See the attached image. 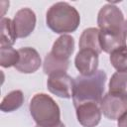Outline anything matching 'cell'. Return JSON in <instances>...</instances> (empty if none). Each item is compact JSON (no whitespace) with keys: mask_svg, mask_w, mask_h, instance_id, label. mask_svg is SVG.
<instances>
[{"mask_svg":"<svg viewBox=\"0 0 127 127\" xmlns=\"http://www.w3.org/2000/svg\"><path fill=\"white\" fill-rule=\"evenodd\" d=\"M109 91L127 96V71H116L109 80Z\"/></svg>","mask_w":127,"mask_h":127,"instance_id":"15","label":"cell"},{"mask_svg":"<svg viewBox=\"0 0 127 127\" xmlns=\"http://www.w3.org/2000/svg\"><path fill=\"white\" fill-rule=\"evenodd\" d=\"M13 24L17 38H26L32 34L36 26V15L30 8H22L14 16Z\"/></svg>","mask_w":127,"mask_h":127,"instance_id":"7","label":"cell"},{"mask_svg":"<svg viewBox=\"0 0 127 127\" xmlns=\"http://www.w3.org/2000/svg\"><path fill=\"white\" fill-rule=\"evenodd\" d=\"M29 110L38 127H57L63 123L59 105L46 93L35 94L30 101Z\"/></svg>","mask_w":127,"mask_h":127,"instance_id":"3","label":"cell"},{"mask_svg":"<svg viewBox=\"0 0 127 127\" xmlns=\"http://www.w3.org/2000/svg\"><path fill=\"white\" fill-rule=\"evenodd\" d=\"M24 102V95L21 90H13L9 92L1 101L0 108L3 112H12L20 108Z\"/></svg>","mask_w":127,"mask_h":127,"instance_id":"14","label":"cell"},{"mask_svg":"<svg viewBox=\"0 0 127 127\" xmlns=\"http://www.w3.org/2000/svg\"><path fill=\"white\" fill-rule=\"evenodd\" d=\"M101 113L109 120H118L127 111V96L108 91L99 103Z\"/></svg>","mask_w":127,"mask_h":127,"instance_id":"5","label":"cell"},{"mask_svg":"<svg viewBox=\"0 0 127 127\" xmlns=\"http://www.w3.org/2000/svg\"><path fill=\"white\" fill-rule=\"evenodd\" d=\"M117 126L118 127H127V111L118 119Z\"/></svg>","mask_w":127,"mask_h":127,"instance_id":"19","label":"cell"},{"mask_svg":"<svg viewBox=\"0 0 127 127\" xmlns=\"http://www.w3.org/2000/svg\"><path fill=\"white\" fill-rule=\"evenodd\" d=\"M124 31H125L126 36H127V20L125 21V24H124Z\"/></svg>","mask_w":127,"mask_h":127,"instance_id":"20","label":"cell"},{"mask_svg":"<svg viewBox=\"0 0 127 127\" xmlns=\"http://www.w3.org/2000/svg\"><path fill=\"white\" fill-rule=\"evenodd\" d=\"M74 64L81 75H91L97 70L98 54L91 50L81 49L75 56Z\"/></svg>","mask_w":127,"mask_h":127,"instance_id":"10","label":"cell"},{"mask_svg":"<svg viewBox=\"0 0 127 127\" xmlns=\"http://www.w3.org/2000/svg\"><path fill=\"white\" fill-rule=\"evenodd\" d=\"M79 50L87 49L96 52L98 55L102 52L99 42V29L87 28L85 29L79 38Z\"/></svg>","mask_w":127,"mask_h":127,"instance_id":"12","label":"cell"},{"mask_svg":"<svg viewBox=\"0 0 127 127\" xmlns=\"http://www.w3.org/2000/svg\"><path fill=\"white\" fill-rule=\"evenodd\" d=\"M109 61L117 71H127V46L120 47L110 53Z\"/></svg>","mask_w":127,"mask_h":127,"instance_id":"17","label":"cell"},{"mask_svg":"<svg viewBox=\"0 0 127 127\" xmlns=\"http://www.w3.org/2000/svg\"><path fill=\"white\" fill-rule=\"evenodd\" d=\"M47 86L51 93L62 98H70L73 93L74 78L69 76L66 72L54 73L49 75Z\"/></svg>","mask_w":127,"mask_h":127,"instance_id":"6","label":"cell"},{"mask_svg":"<svg viewBox=\"0 0 127 127\" xmlns=\"http://www.w3.org/2000/svg\"><path fill=\"white\" fill-rule=\"evenodd\" d=\"M36 127H38V126H36ZM57 127H65V125H64V123H62L61 125H59V126H57Z\"/></svg>","mask_w":127,"mask_h":127,"instance_id":"21","label":"cell"},{"mask_svg":"<svg viewBox=\"0 0 127 127\" xmlns=\"http://www.w3.org/2000/svg\"><path fill=\"white\" fill-rule=\"evenodd\" d=\"M97 24L99 31L106 33H122L124 31V16L122 11L113 4H105L98 12Z\"/></svg>","mask_w":127,"mask_h":127,"instance_id":"4","label":"cell"},{"mask_svg":"<svg viewBox=\"0 0 127 127\" xmlns=\"http://www.w3.org/2000/svg\"><path fill=\"white\" fill-rule=\"evenodd\" d=\"M69 62H62L54 57H52L50 54H48L45 58L44 64H43V69L46 74H54L58 72H65L68 68Z\"/></svg>","mask_w":127,"mask_h":127,"instance_id":"16","label":"cell"},{"mask_svg":"<svg viewBox=\"0 0 127 127\" xmlns=\"http://www.w3.org/2000/svg\"><path fill=\"white\" fill-rule=\"evenodd\" d=\"M77 121L83 127H95L101 119V110L99 104L85 102L75 107Z\"/></svg>","mask_w":127,"mask_h":127,"instance_id":"9","label":"cell"},{"mask_svg":"<svg viewBox=\"0 0 127 127\" xmlns=\"http://www.w3.org/2000/svg\"><path fill=\"white\" fill-rule=\"evenodd\" d=\"M107 75L104 70H96L91 75H78L74 78L72 101L74 107L85 103L93 102L99 104L103 98Z\"/></svg>","mask_w":127,"mask_h":127,"instance_id":"1","label":"cell"},{"mask_svg":"<svg viewBox=\"0 0 127 127\" xmlns=\"http://www.w3.org/2000/svg\"><path fill=\"white\" fill-rule=\"evenodd\" d=\"M19 52V61L15 65V68L22 73H33L41 65L42 61L39 53L30 47L21 48Z\"/></svg>","mask_w":127,"mask_h":127,"instance_id":"8","label":"cell"},{"mask_svg":"<svg viewBox=\"0 0 127 127\" xmlns=\"http://www.w3.org/2000/svg\"><path fill=\"white\" fill-rule=\"evenodd\" d=\"M74 51V39L69 35H62L59 37L49 53L55 59L62 62H69V58Z\"/></svg>","mask_w":127,"mask_h":127,"instance_id":"11","label":"cell"},{"mask_svg":"<svg viewBox=\"0 0 127 127\" xmlns=\"http://www.w3.org/2000/svg\"><path fill=\"white\" fill-rule=\"evenodd\" d=\"M19 61V52L12 47L0 48V64L2 67L15 66Z\"/></svg>","mask_w":127,"mask_h":127,"instance_id":"18","label":"cell"},{"mask_svg":"<svg viewBox=\"0 0 127 127\" xmlns=\"http://www.w3.org/2000/svg\"><path fill=\"white\" fill-rule=\"evenodd\" d=\"M16 39H17V35L13 24V20L2 17L0 47H12L16 42Z\"/></svg>","mask_w":127,"mask_h":127,"instance_id":"13","label":"cell"},{"mask_svg":"<svg viewBox=\"0 0 127 127\" xmlns=\"http://www.w3.org/2000/svg\"><path fill=\"white\" fill-rule=\"evenodd\" d=\"M47 26L57 34L65 35L74 32L80 22L77 10L66 2H58L52 5L46 14Z\"/></svg>","mask_w":127,"mask_h":127,"instance_id":"2","label":"cell"}]
</instances>
